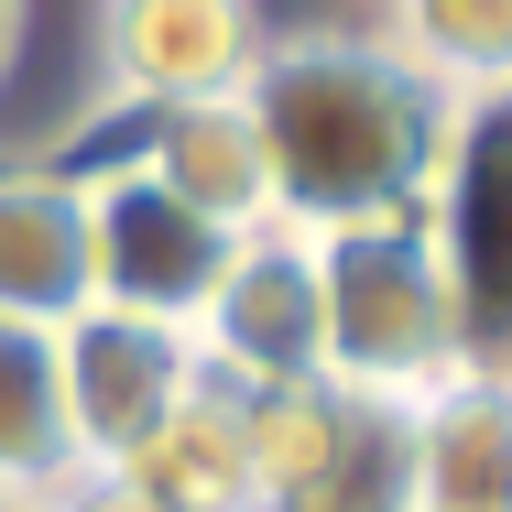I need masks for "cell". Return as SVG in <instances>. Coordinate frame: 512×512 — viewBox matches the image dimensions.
<instances>
[{
    "label": "cell",
    "mask_w": 512,
    "mask_h": 512,
    "mask_svg": "<svg viewBox=\"0 0 512 512\" xmlns=\"http://www.w3.org/2000/svg\"><path fill=\"white\" fill-rule=\"evenodd\" d=\"M240 99L262 120L273 153V218L284 229H371V218H414L458 99L414 66L382 22H316V33H273L262 66L240 77Z\"/></svg>",
    "instance_id": "6da1fadb"
},
{
    "label": "cell",
    "mask_w": 512,
    "mask_h": 512,
    "mask_svg": "<svg viewBox=\"0 0 512 512\" xmlns=\"http://www.w3.org/2000/svg\"><path fill=\"white\" fill-rule=\"evenodd\" d=\"M316 371L360 404L404 414L414 393L458 382V295L436 273L425 218H371V229H316Z\"/></svg>",
    "instance_id": "7a4b0ae2"
},
{
    "label": "cell",
    "mask_w": 512,
    "mask_h": 512,
    "mask_svg": "<svg viewBox=\"0 0 512 512\" xmlns=\"http://www.w3.org/2000/svg\"><path fill=\"white\" fill-rule=\"evenodd\" d=\"M414 218H425L436 273H447V295H458L469 371H502L512 382V88L458 99L447 164H436V186H425Z\"/></svg>",
    "instance_id": "3957f363"
},
{
    "label": "cell",
    "mask_w": 512,
    "mask_h": 512,
    "mask_svg": "<svg viewBox=\"0 0 512 512\" xmlns=\"http://www.w3.org/2000/svg\"><path fill=\"white\" fill-rule=\"evenodd\" d=\"M77 197H88V306L153 316V327H197L240 240L207 229L186 197H164L131 153L77 164Z\"/></svg>",
    "instance_id": "277c9868"
},
{
    "label": "cell",
    "mask_w": 512,
    "mask_h": 512,
    "mask_svg": "<svg viewBox=\"0 0 512 512\" xmlns=\"http://www.w3.org/2000/svg\"><path fill=\"white\" fill-rule=\"evenodd\" d=\"M251 491L262 512H404V436L338 382L251 393Z\"/></svg>",
    "instance_id": "5b68a950"
},
{
    "label": "cell",
    "mask_w": 512,
    "mask_h": 512,
    "mask_svg": "<svg viewBox=\"0 0 512 512\" xmlns=\"http://www.w3.org/2000/svg\"><path fill=\"white\" fill-rule=\"evenodd\" d=\"M55 371H66V425H77V458L88 469H131L164 425H175V404L197 393V338L186 327H153V316H66L55 327Z\"/></svg>",
    "instance_id": "8992f818"
},
{
    "label": "cell",
    "mask_w": 512,
    "mask_h": 512,
    "mask_svg": "<svg viewBox=\"0 0 512 512\" xmlns=\"http://www.w3.org/2000/svg\"><path fill=\"white\" fill-rule=\"evenodd\" d=\"M186 338H197L207 371L240 382V393L327 382V371H316V240L284 229V218L251 229V240L229 251V273H218V295H207V316Z\"/></svg>",
    "instance_id": "52a82bcc"
},
{
    "label": "cell",
    "mask_w": 512,
    "mask_h": 512,
    "mask_svg": "<svg viewBox=\"0 0 512 512\" xmlns=\"http://www.w3.org/2000/svg\"><path fill=\"white\" fill-rule=\"evenodd\" d=\"M273 22L262 0H99V77L109 109H175L229 99L262 66Z\"/></svg>",
    "instance_id": "ba28073f"
},
{
    "label": "cell",
    "mask_w": 512,
    "mask_h": 512,
    "mask_svg": "<svg viewBox=\"0 0 512 512\" xmlns=\"http://www.w3.org/2000/svg\"><path fill=\"white\" fill-rule=\"evenodd\" d=\"M120 153H131L164 197H186L207 229H229V240L273 229V153H262V120H251V99H240V88H229V99L142 109Z\"/></svg>",
    "instance_id": "9c48e42d"
},
{
    "label": "cell",
    "mask_w": 512,
    "mask_h": 512,
    "mask_svg": "<svg viewBox=\"0 0 512 512\" xmlns=\"http://www.w3.org/2000/svg\"><path fill=\"white\" fill-rule=\"evenodd\" d=\"M404 436V512H512V382L458 371L393 414Z\"/></svg>",
    "instance_id": "30bf717a"
},
{
    "label": "cell",
    "mask_w": 512,
    "mask_h": 512,
    "mask_svg": "<svg viewBox=\"0 0 512 512\" xmlns=\"http://www.w3.org/2000/svg\"><path fill=\"white\" fill-rule=\"evenodd\" d=\"M0 316L11 327L88 316V197H77V164H0Z\"/></svg>",
    "instance_id": "8fae6325"
},
{
    "label": "cell",
    "mask_w": 512,
    "mask_h": 512,
    "mask_svg": "<svg viewBox=\"0 0 512 512\" xmlns=\"http://www.w3.org/2000/svg\"><path fill=\"white\" fill-rule=\"evenodd\" d=\"M120 480H142L153 502H175V512H262V491H251V393L197 371V393L175 404V425Z\"/></svg>",
    "instance_id": "7c38bea8"
},
{
    "label": "cell",
    "mask_w": 512,
    "mask_h": 512,
    "mask_svg": "<svg viewBox=\"0 0 512 512\" xmlns=\"http://www.w3.org/2000/svg\"><path fill=\"white\" fill-rule=\"evenodd\" d=\"M77 480H88V458H77V425H66L55 327L0 316V502H55Z\"/></svg>",
    "instance_id": "4fadbf2b"
},
{
    "label": "cell",
    "mask_w": 512,
    "mask_h": 512,
    "mask_svg": "<svg viewBox=\"0 0 512 512\" xmlns=\"http://www.w3.org/2000/svg\"><path fill=\"white\" fill-rule=\"evenodd\" d=\"M382 33L447 99H491L512 88V0H382Z\"/></svg>",
    "instance_id": "5bb4252c"
},
{
    "label": "cell",
    "mask_w": 512,
    "mask_h": 512,
    "mask_svg": "<svg viewBox=\"0 0 512 512\" xmlns=\"http://www.w3.org/2000/svg\"><path fill=\"white\" fill-rule=\"evenodd\" d=\"M44 512H175V502H153L142 480H120V469H88L77 491H55Z\"/></svg>",
    "instance_id": "9a60e30c"
},
{
    "label": "cell",
    "mask_w": 512,
    "mask_h": 512,
    "mask_svg": "<svg viewBox=\"0 0 512 512\" xmlns=\"http://www.w3.org/2000/svg\"><path fill=\"white\" fill-rule=\"evenodd\" d=\"M22 33H33V0H0V88H11V66H22Z\"/></svg>",
    "instance_id": "2e32d148"
},
{
    "label": "cell",
    "mask_w": 512,
    "mask_h": 512,
    "mask_svg": "<svg viewBox=\"0 0 512 512\" xmlns=\"http://www.w3.org/2000/svg\"><path fill=\"white\" fill-rule=\"evenodd\" d=\"M0 512H44V502H0Z\"/></svg>",
    "instance_id": "e0dca14e"
}]
</instances>
